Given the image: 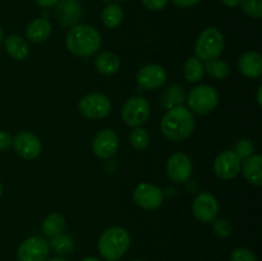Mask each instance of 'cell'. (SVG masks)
<instances>
[{
  "label": "cell",
  "instance_id": "1",
  "mask_svg": "<svg viewBox=\"0 0 262 261\" xmlns=\"http://www.w3.org/2000/svg\"><path fill=\"white\" fill-rule=\"evenodd\" d=\"M196 120L193 113L183 105H178L165 113L160 123V129L168 140L181 142L191 137Z\"/></svg>",
  "mask_w": 262,
  "mask_h": 261
},
{
  "label": "cell",
  "instance_id": "2",
  "mask_svg": "<svg viewBox=\"0 0 262 261\" xmlns=\"http://www.w3.org/2000/svg\"><path fill=\"white\" fill-rule=\"evenodd\" d=\"M66 46L73 55L89 58L99 51L101 46V35L94 26H73L67 33Z\"/></svg>",
  "mask_w": 262,
  "mask_h": 261
},
{
  "label": "cell",
  "instance_id": "3",
  "mask_svg": "<svg viewBox=\"0 0 262 261\" xmlns=\"http://www.w3.org/2000/svg\"><path fill=\"white\" fill-rule=\"evenodd\" d=\"M130 246V235L124 228L110 227L100 235L97 250L107 261H117L127 253Z\"/></svg>",
  "mask_w": 262,
  "mask_h": 261
},
{
  "label": "cell",
  "instance_id": "4",
  "mask_svg": "<svg viewBox=\"0 0 262 261\" xmlns=\"http://www.w3.org/2000/svg\"><path fill=\"white\" fill-rule=\"evenodd\" d=\"M224 50V36L217 28L209 27L200 33L194 46L196 58L201 61L215 60Z\"/></svg>",
  "mask_w": 262,
  "mask_h": 261
},
{
  "label": "cell",
  "instance_id": "5",
  "mask_svg": "<svg viewBox=\"0 0 262 261\" xmlns=\"http://www.w3.org/2000/svg\"><path fill=\"white\" fill-rule=\"evenodd\" d=\"M187 104L191 112L206 115L211 113L219 104V94L216 90L209 84H200L189 92Z\"/></svg>",
  "mask_w": 262,
  "mask_h": 261
},
{
  "label": "cell",
  "instance_id": "6",
  "mask_svg": "<svg viewBox=\"0 0 262 261\" xmlns=\"http://www.w3.org/2000/svg\"><path fill=\"white\" fill-rule=\"evenodd\" d=\"M78 110L87 119H102L112 112V101L104 94H89L81 99Z\"/></svg>",
  "mask_w": 262,
  "mask_h": 261
},
{
  "label": "cell",
  "instance_id": "7",
  "mask_svg": "<svg viewBox=\"0 0 262 261\" xmlns=\"http://www.w3.org/2000/svg\"><path fill=\"white\" fill-rule=\"evenodd\" d=\"M150 118V105L143 97L128 99L122 107V119L129 127H141Z\"/></svg>",
  "mask_w": 262,
  "mask_h": 261
},
{
  "label": "cell",
  "instance_id": "8",
  "mask_svg": "<svg viewBox=\"0 0 262 261\" xmlns=\"http://www.w3.org/2000/svg\"><path fill=\"white\" fill-rule=\"evenodd\" d=\"M50 253L49 242L40 235H32L19 245L17 250L18 261H46Z\"/></svg>",
  "mask_w": 262,
  "mask_h": 261
},
{
  "label": "cell",
  "instance_id": "9",
  "mask_svg": "<svg viewBox=\"0 0 262 261\" xmlns=\"http://www.w3.org/2000/svg\"><path fill=\"white\" fill-rule=\"evenodd\" d=\"M13 147H14L15 153L20 156V158L26 159V160H33L37 158L42 150V145L41 141L35 133L28 132V130H20L17 135L13 137Z\"/></svg>",
  "mask_w": 262,
  "mask_h": 261
},
{
  "label": "cell",
  "instance_id": "10",
  "mask_svg": "<svg viewBox=\"0 0 262 261\" xmlns=\"http://www.w3.org/2000/svg\"><path fill=\"white\" fill-rule=\"evenodd\" d=\"M136 205L145 210H156L164 202V193L158 186L151 183H140L133 192Z\"/></svg>",
  "mask_w": 262,
  "mask_h": 261
},
{
  "label": "cell",
  "instance_id": "11",
  "mask_svg": "<svg viewBox=\"0 0 262 261\" xmlns=\"http://www.w3.org/2000/svg\"><path fill=\"white\" fill-rule=\"evenodd\" d=\"M193 165L188 155L183 153H176L168 159L166 174L174 183H184L191 178Z\"/></svg>",
  "mask_w": 262,
  "mask_h": 261
},
{
  "label": "cell",
  "instance_id": "12",
  "mask_svg": "<svg viewBox=\"0 0 262 261\" xmlns=\"http://www.w3.org/2000/svg\"><path fill=\"white\" fill-rule=\"evenodd\" d=\"M192 211L196 219L201 223H212L219 212V204L214 194L202 192L197 194L192 204Z\"/></svg>",
  "mask_w": 262,
  "mask_h": 261
},
{
  "label": "cell",
  "instance_id": "13",
  "mask_svg": "<svg viewBox=\"0 0 262 261\" xmlns=\"http://www.w3.org/2000/svg\"><path fill=\"white\" fill-rule=\"evenodd\" d=\"M242 159L234 151L227 150L219 154L214 161V171L220 179H233L239 174Z\"/></svg>",
  "mask_w": 262,
  "mask_h": 261
},
{
  "label": "cell",
  "instance_id": "14",
  "mask_svg": "<svg viewBox=\"0 0 262 261\" xmlns=\"http://www.w3.org/2000/svg\"><path fill=\"white\" fill-rule=\"evenodd\" d=\"M119 147V138L113 129H102L95 136L92 142V150L99 159L106 160L117 154Z\"/></svg>",
  "mask_w": 262,
  "mask_h": 261
},
{
  "label": "cell",
  "instance_id": "15",
  "mask_svg": "<svg viewBox=\"0 0 262 261\" xmlns=\"http://www.w3.org/2000/svg\"><path fill=\"white\" fill-rule=\"evenodd\" d=\"M137 83L145 90H156L163 86L168 79L166 71L158 64H148L138 71Z\"/></svg>",
  "mask_w": 262,
  "mask_h": 261
},
{
  "label": "cell",
  "instance_id": "16",
  "mask_svg": "<svg viewBox=\"0 0 262 261\" xmlns=\"http://www.w3.org/2000/svg\"><path fill=\"white\" fill-rule=\"evenodd\" d=\"M238 69L247 78H258L262 74V56L256 51H246L241 55Z\"/></svg>",
  "mask_w": 262,
  "mask_h": 261
},
{
  "label": "cell",
  "instance_id": "17",
  "mask_svg": "<svg viewBox=\"0 0 262 261\" xmlns=\"http://www.w3.org/2000/svg\"><path fill=\"white\" fill-rule=\"evenodd\" d=\"M242 171L247 182L253 186L260 187L262 184V156L258 154L248 156L242 163Z\"/></svg>",
  "mask_w": 262,
  "mask_h": 261
},
{
  "label": "cell",
  "instance_id": "18",
  "mask_svg": "<svg viewBox=\"0 0 262 261\" xmlns=\"http://www.w3.org/2000/svg\"><path fill=\"white\" fill-rule=\"evenodd\" d=\"M51 31H53V26L46 18H37L27 26L26 36L31 42L40 44L43 42L50 36Z\"/></svg>",
  "mask_w": 262,
  "mask_h": 261
},
{
  "label": "cell",
  "instance_id": "19",
  "mask_svg": "<svg viewBox=\"0 0 262 261\" xmlns=\"http://www.w3.org/2000/svg\"><path fill=\"white\" fill-rule=\"evenodd\" d=\"M4 46L10 58L14 59V60H25V59H27L28 54H30L27 41L18 35L7 36L4 40Z\"/></svg>",
  "mask_w": 262,
  "mask_h": 261
},
{
  "label": "cell",
  "instance_id": "20",
  "mask_svg": "<svg viewBox=\"0 0 262 261\" xmlns=\"http://www.w3.org/2000/svg\"><path fill=\"white\" fill-rule=\"evenodd\" d=\"M95 67L97 71L105 76L115 74L120 68V59L112 51H101L95 58Z\"/></svg>",
  "mask_w": 262,
  "mask_h": 261
},
{
  "label": "cell",
  "instance_id": "21",
  "mask_svg": "<svg viewBox=\"0 0 262 261\" xmlns=\"http://www.w3.org/2000/svg\"><path fill=\"white\" fill-rule=\"evenodd\" d=\"M56 13H58L59 20L64 26L76 25L77 20L81 18V8L76 0H63Z\"/></svg>",
  "mask_w": 262,
  "mask_h": 261
},
{
  "label": "cell",
  "instance_id": "22",
  "mask_svg": "<svg viewBox=\"0 0 262 261\" xmlns=\"http://www.w3.org/2000/svg\"><path fill=\"white\" fill-rule=\"evenodd\" d=\"M64 229H66V219L63 215L58 214V212L49 214L41 224V232L45 237L49 238L60 234L64 232Z\"/></svg>",
  "mask_w": 262,
  "mask_h": 261
},
{
  "label": "cell",
  "instance_id": "23",
  "mask_svg": "<svg viewBox=\"0 0 262 261\" xmlns=\"http://www.w3.org/2000/svg\"><path fill=\"white\" fill-rule=\"evenodd\" d=\"M186 99V95H184V89L181 84H171L169 86L165 91L163 92V96H161V106L164 109L169 110L174 106H178L182 105V102Z\"/></svg>",
  "mask_w": 262,
  "mask_h": 261
},
{
  "label": "cell",
  "instance_id": "24",
  "mask_svg": "<svg viewBox=\"0 0 262 261\" xmlns=\"http://www.w3.org/2000/svg\"><path fill=\"white\" fill-rule=\"evenodd\" d=\"M124 13L119 4H109L102 9L101 20L106 27L117 28L123 22Z\"/></svg>",
  "mask_w": 262,
  "mask_h": 261
},
{
  "label": "cell",
  "instance_id": "25",
  "mask_svg": "<svg viewBox=\"0 0 262 261\" xmlns=\"http://www.w3.org/2000/svg\"><path fill=\"white\" fill-rule=\"evenodd\" d=\"M183 74L184 78L191 82V83H196V82L201 81L205 74V69L201 60L197 59L196 56L189 58L183 67Z\"/></svg>",
  "mask_w": 262,
  "mask_h": 261
},
{
  "label": "cell",
  "instance_id": "26",
  "mask_svg": "<svg viewBox=\"0 0 262 261\" xmlns=\"http://www.w3.org/2000/svg\"><path fill=\"white\" fill-rule=\"evenodd\" d=\"M49 247L59 255H68L73 251L74 241L69 234L60 233V234L51 238L50 242H49Z\"/></svg>",
  "mask_w": 262,
  "mask_h": 261
},
{
  "label": "cell",
  "instance_id": "27",
  "mask_svg": "<svg viewBox=\"0 0 262 261\" xmlns=\"http://www.w3.org/2000/svg\"><path fill=\"white\" fill-rule=\"evenodd\" d=\"M205 72L215 79H225L230 74V67L227 61L215 59V60L206 61L204 67Z\"/></svg>",
  "mask_w": 262,
  "mask_h": 261
},
{
  "label": "cell",
  "instance_id": "28",
  "mask_svg": "<svg viewBox=\"0 0 262 261\" xmlns=\"http://www.w3.org/2000/svg\"><path fill=\"white\" fill-rule=\"evenodd\" d=\"M129 142L133 148L141 151L150 145V135L142 127H136L129 133Z\"/></svg>",
  "mask_w": 262,
  "mask_h": 261
},
{
  "label": "cell",
  "instance_id": "29",
  "mask_svg": "<svg viewBox=\"0 0 262 261\" xmlns=\"http://www.w3.org/2000/svg\"><path fill=\"white\" fill-rule=\"evenodd\" d=\"M242 9L250 17L260 19L262 17V0H242Z\"/></svg>",
  "mask_w": 262,
  "mask_h": 261
},
{
  "label": "cell",
  "instance_id": "30",
  "mask_svg": "<svg viewBox=\"0 0 262 261\" xmlns=\"http://www.w3.org/2000/svg\"><path fill=\"white\" fill-rule=\"evenodd\" d=\"M212 230L220 238H227L232 234V225L227 219H215L212 222Z\"/></svg>",
  "mask_w": 262,
  "mask_h": 261
},
{
  "label": "cell",
  "instance_id": "31",
  "mask_svg": "<svg viewBox=\"0 0 262 261\" xmlns=\"http://www.w3.org/2000/svg\"><path fill=\"white\" fill-rule=\"evenodd\" d=\"M253 151H255V146H253L252 141L246 138V140L238 141V143L235 145L234 153L237 154L241 159H247L248 156L253 155Z\"/></svg>",
  "mask_w": 262,
  "mask_h": 261
},
{
  "label": "cell",
  "instance_id": "32",
  "mask_svg": "<svg viewBox=\"0 0 262 261\" xmlns=\"http://www.w3.org/2000/svg\"><path fill=\"white\" fill-rule=\"evenodd\" d=\"M230 261H258L252 251L245 247H238L230 253Z\"/></svg>",
  "mask_w": 262,
  "mask_h": 261
},
{
  "label": "cell",
  "instance_id": "33",
  "mask_svg": "<svg viewBox=\"0 0 262 261\" xmlns=\"http://www.w3.org/2000/svg\"><path fill=\"white\" fill-rule=\"evenodd\" d=\"M13 137L9 132L4 129H0V151L8 150L12 146Z\"/></svg>",
  "mask_w": 262,
  "mask_h": 261
},
{
  "label": "cell",
  "instance_id": "34",
  "mask_svg": "<svg viewBox=\"0 0 262 261\" xmlns=\"http://www.w3.org/2000/svg\"><path fill=\"white\" fill-rule=\"evenodd\" d=\"M169 0H142L143 5L150 10H161L166 7Z\"/></svg>",
  "mask_w": 262,
  "mask_h": 261
},
{
  "label": "cell",
  "instance_id": "35",
  "mask_svg": "<svg viewBox=\"0 0 262 261\" xmlns=\"http://www.w3.org/2000/svg\"><path fill=\"white\" fill-rule=\"evenodd\" d=\"M201 0H173V3L176 5L181 8H188L193 7V5H197Z\"/></svg>",
  "mask_w": 262,
  "mask_h": 261
},
{
  "label": "cell",
  "instance_id": "36",
  "mask_svg": "<svg viewBox=\"0 0 262 261\" xmlns=\"http://www.w3.org/2000/svg\"><path fill=\"white\" fill-rule=\"evenodd\" d=\"M36 3H37L38 5H41V7L50 8L54 7L55 4H58L59 0H36Z\"/></svg>",
  "mask_w": 262,
  "mask_h": 261
},
{
  "label": "cell",
  "instance_id": "37",
  "mask_svg": "<svg viewBox=\"0 0 262 261\" xmlns=\"http://www.w3.org/2000/svg\"><path fill=\"white\" fill-rule=\"evenodd\" d=\"M222 3L224 5H227V7L235 8V7H238V5H241L242 0H222Z\"/></svg>",
  "mask_w": 262,
  "mask_h": 261
},
{
  "label": "cell",
  "instance_id": "38",
  "mask_svg": "<svg viewBox=\"0 0 262 261\" xmlns=\"http://www.w3.org/2000/svg\"><path fill=\"white\" fill-rule=\"evenodd\" d=\"M261 92H262V86H258V89H257V102H258V105H260V106H262Z\"/></svg>",
  "mask_w": 262,
  "mask_h": 261
},
{
  "label": "cell",
  "instance_id": "39",
  "mask_svg": "<svg viewBox=\"0 0 262 261\" xmlns=\"http://www.w3.org/2000/svg\"><path fill=\"white\" fill-rule=\"evenodd\" d=\"M81 261H100L97 257H94V256H90V257H83Z\"/></svg>",
  "mask_w": 262,
  "mask_h": 261
},
{
  "label": "cell",
  "instance_id": "40",
  "mask_svg": "<svg viewBox=\"0 0 262 261\" xmlns=\"http://www.w3.org/2000/svg\"><path fill=\"white\" fill-rule=\"evenodd\" d=\"M46 261H68V260L64 257H58V256H56V257H53L50 258V260H46Z\"/></svg>",
  "mask_w": 262,
  "mask_h": 261
},
{
  "label": "cell",
  "instance_id": "41",
  "mask_svg": "<svg viewBox=\"0 0 262 261\" xmlns=\"http://www.w3.org/2000/svg\"><path fill=\"white\" fill-rule=\"evenodd\" d=\"M2 40H3V30L0 28V42H2Z\"/></svg>",
  "mask_w": 262,
  "mask_h": 261
},
{
  "label": "cell",
  "instance_id": "42",
  "mask_svg": "<svg viewBox=\"0 0 262 261\" xmlns=\"http://www.w3.org/2000/svg\"><path fill=\"white\" fill-rule=\"evenodd\" d=\"M3 194V186H2V182H0V197H2Z\"/></svg>",
  "mask_w": 262,
  "mask_h": 261
},
{
  "label": "cell",
  "instance_id": "43",
  "mask_svg": "<svg viewBox=\"0 0 262 261\" xmlns=\"http://www.w3.org/2000/svg\"><path fill=\"white\" fill-rule=\"evenodd\" d=\"M117 2H124V0H117Z\"/></svg>",
  "mask_w": 262,
  "mask_h": 261
},
{
  "label": "cell",
  "instance_id": "44",
  "mask_svg": "<svg viewBox=\"0 0 262 261\" xmlns=\"http://www.w3.org/2000/svg\"><path fill=\"white\" fill-rule=\"evenodd\" d=\"M133 261H142V260H133Z\"/></svg>",
  "mask_w": 262,
  "mask_h": 261
}]
</instances>
